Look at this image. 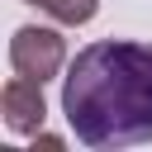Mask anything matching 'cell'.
I'll return each mask as SVG.
<instances>
[{
    "label": "cell",
    "mask_w": 152,
    "mask_h": 152,
    "mask_svg": "<svg viewBox=\"0 0 152 152\" xmlns=\"http://www.w3.org/2000/svg\"><path fill=\"white\" fill-rule=\"evenodd\" d=\"M62 114L95 152L152 142V43H86L62 76Z\"/></svg>",
    "instance_id": "obj_1"
},
{
    "label": "cell",
    "mask_w": 152,
    "mask_h": 152,
    "mask_svg": "<svg viewBox=\"0 0 152 152\" xmlns=\"http://www.w3.org/2000/svg\"><path fill=\"white\" fill-rule=\"evenodd\" d=\"M10 66L28 81H52L62 66H66V38L57 28H43V24H24L14 28L10 38Z\"/></svg>",
    "instance_id": "obj_2"
},
{
    "label": "cell",
    "mask_w": 152,
    "mask_h": 152,
    "mask_svg": "<svg viewBox=\"0 0 152 152\" xmlns=\"http://www.w3.org/2000/svg\"><path fill=\"white\" fill-rule=\"evenodd\" d=\"M0 109H5V128H10V133H19V138L43 133V119H48L43 81H28V76L14 71V81H10L5 95H0Z\"/></svg>",
    "instance_id": "obj_3"
},
{
    "label": "cell",
    "mask_w": 152,
    "mask_h": 152,
    "mask_svg": "<svg viewBox=\"0 0 152 152\" xmlns=\"http://www.w3.org/2000/svg\"><path fill=\"white\" fill-rule=\"evenodd\" d=\"M24 5L43 10L48 19H57V24H66V28L90 24V19H95V10H100V0H24Z\"/></svg>",
    "instance_id": "obj_4"
},
{
    "label": "cell",
    "mask_w": 152,
    "mask_h": 152,
    "mask_svg": "<svg viewBox=\"0 0 152 152\" xmlns=\"http://www.w3.org/2000/svg\"><path fill=\"white\" fill-rule=\"evenodd\" d=\"M33 142H43L48 152H57V147H62V138H52V133H33Z\"/></svg>",
    "instance_id": "obj_5"
}]
</instances>
